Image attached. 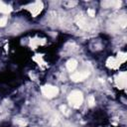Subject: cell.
<instances>
[{
  "mask_svg": "<svg viewBox=\"0 0 127 127\" xmlns=\"http://www.w3.org/2000/svg\"><path fill=\"white\" fill-rule=\"evenodd\" d=\"M15 122H16V124H18L20 126H26L27 125V122L24 119H17Z\"/></svg>",
  "mask_w": 127,
  "mask_h": 127,
  "instance_id": "5",
  "label": "cell"
},
{
  "mask_svg": "<svg viewBox=\"0 0 127 127\" xmlns=\"http://www.w3.org/2000/svg\"><path fill=\"white\" fill-rule=\"evenodd\" d=\"M42 92L46 97L52 98V97H55L59 93V89H58V87H56L54 85L48 84V85H44L42 87Z\"/></svg>",
  "mask_w": 127,
  "mask_h": 127,
  "instance_id": "2",
  "label": "cell"
},
{
  "mask_svg": "<svg viewBox=\"0 0 127 127\" xmlns=\"http://www.w3.org/2000/svg\"><path fill=\"white\" fill-rule=\"evenodd\" d=\"M119 23H120V25H121L122 27H125V26H126V19H125V17H122V18L119 20Z\"/></svg>",
  "mask_w": 127,
  "mask_h": 127,
  "instance_id": "7",
  "label": "cell"
},
{
  "mask_svg": "<svg viewBox=\"0 0 127 127\" xmlns=\"http://www.w3.org/2000/svg\"><path fill=\"white\" fill-rule=\"evenodd\" d=\"M67 99H68L69 104L72 107L78 108L81 105L82 101H83V95H82V93L79 90H73V91H71L69 93Z\"/></svg>",
  "mask_w": 127,
  "mask_h": 127,
  "instance_id": "1",
  "label": "cell"
},
{
  "mask_svg": "<svg viewBox=\"0 0 127 127\" xmlns=\"http://www.w3.org/2000/svg\"><path fill=\"white\" fill-rule=\"evenodd\" d=\"M94 103H95L94 97H93L92 95H90V96L88 97V104H89V106H93V105H94Z\"/></svg>",
  "mask_w": 127,
  "mask_h": 127,
  "instance_id": "6",
  "label": "cell"
},
{
  "mask_svg": "<svg viewBox=\"0 0 127 127\" xmlns=\"http://www.w3.org/2000/svg\"><path fill=\"white\" fill-rule=\"evenodd\" d=\"M87 13H88V15H89L90 17H94V16H95V11L92 10V9H88V10H87Z\"/></svg>",
  "mask_w": 127,
  "mask_h": 127,
  "instance_id": "8",
  "label": "cell"
},
{
  "mask_svg": "<svg viewBox=\"0 0 127 127\" xmlns=\"http://www.w3.org/2000/svg\"><path fill=\"white\" fill-rule=\"evenodd\" d=\"M60 108H61V110H62L63 112H64L65 114H67V112H66V107H65V105H62V106H61Z\"/></svg>",
  "mask_w": 127,
  "mask_h": 127,
  "instance_id": "9",
  "label": "cell"
},
{
  "mask_svg": "<svg viewBox=\"0 0 127 127\" xmlns=\"http://www.w3.org/2000/svg\"><path fill=\"white\" fill-rule=\"evenodd\" d=\"M88 75H89V72L88 71H80V72H74V73H72L71 76H70V78L73 81H81V80L85 79Z\"/></svg>",
  "mask_w": 127,
  "mask_h": 127,
  "instance_id": "3",
  "label": "cell"
},
{
  "mask_svg": "<svg viewBox=\"0 0 127 127\" xmlns=\"http://www.w3.org/2000/svg\"><path fill=\"white\" fill-rule=\"evenodd\" d=\"M76 66H77V62H76L75 60L70 59V60H68V61L66 62V68H67L69 71L74 70V69L76 68Z\"/></svg>",
  "mask_w": 127,
  "mask_h": 127,
  "instance_id": "4",
  "label": "cell"
}]
</instances>
